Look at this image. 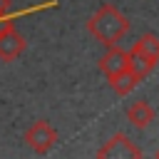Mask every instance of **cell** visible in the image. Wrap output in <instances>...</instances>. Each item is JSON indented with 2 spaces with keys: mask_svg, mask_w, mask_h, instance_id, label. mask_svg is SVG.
I'll list each match as a JSON object with an SVG mask.
<instances>
[{
  "mask_svg": "<svg viewBox=\"0 0 159 159\" xmlns=\"http://www.w3.org/2000/svg\"><path fill=\"white\" fill-rule=\"evenodd\" d=\"M25 144L35 152V154H47L55 144H57V132H55V127L50 124V122H45V119H37L35 124H30L27 129H25Z\"/></svg>",
  "mask_w": 159,
  "mask_h": 159,
  "instance_id": "7a4b0ae2",
  "label": "cell"
},
{
  "mask_svg": "<svg viewBox=\"0 0 159 159\" xmlns=\"http://www.w3.org/2000/svg\"><path fill=\"white\" fill-rule=\"evenodd\" d=\"M132 47H134V50H139L142 55H147V57H149L154 65L159 62V37H157L154 32H147V35H142V37H139V40H137Z\"/></svg>",
  "mask_w": 159,
  "mask_h": 159,
  "instance_id": "9c48e42d",
  "label": "cell"
},
{
  "mask_svg": "<svg viewBox=\"0 0 159 159\" xmlns=\"http://www.w3.org/2000/svg\"><path fill=\"white\" fill-rule=\"evenodd\" d=\"M127 65H129V52L122 50V47H117V45L107 47V52L99 57V70H102L104 77H112V75L127 70Z\"/></svg>",
  "mask_w": 159,
  "mask_h": 159,
  "instance_id": "5b68a950",
  "label": "cell"
},
{
  "mask_svg": "<svg viewBox=\"0 0 159 159\" xmlns=\"http://www.w3.org/2000/svg\"><path fill=\"white\" fill-rule=\"evenodd\" d=\"M97 159H142V152L127 134L117 132L97 149Z\"/></svg>",
  "mask_w": 159,
  "mask_h": 159,
  "instance_id": "3957f363",
  "label": "cell"
},
{
  "mask_svg": "<svg viewBox=\"0 0 159 159\" xmlns=\"http://www.w3.org/2000/svg\"><path fill=\"white\" fill-rule=\"evenodd\" d=\"M109 80V87L114 89V94H119V97H127L142 80L127 67V70H122V72H117V75H112V77H107Z\"/></svg>",
  "mask_w": 159,
  "mask_h": 159,
  "instance_id": "52a82bcc",
  "label": "cell"
},
{
  "mask_svg": "<svg viewBox=\"0 0 159 159\" xmlns=\"http://www.w3.org/2000/svg\"><path fill=\"white\" fill-rule=\"evenodd\" d=\"M127 119H129L132 127H137V129H147V127L154 122V107H152L149 102L139 99V102H134V104L127 107Z\"/></svg>",
  "mask_w": 159,
  "mask_h": 159,
  "instance_id": "8992f818",
  "label": "cell"
},
{
  "mask_svg": "<svg viewBox=\"0 0 159 159\" xmlns=\"http://www.w3.org/2000/svg\"><path fill=\"white\" fill-rule=\"evenodd\" d=\"M127 67H129L139 80H144V77L154 70V62H152L147 55H142L139 50H134V47H132V50H129V65H127Z\"/></svg>",
  "mask_w": 159,
  "mask_h": 159,
  "instance_id": "ba28073f",
  "label": "cell"
},
{
  "mask_svg": "<svg viewBox=\"0 0 159 159\" xmlns=\"http://www.w3.org/2000/svg\"><path fill=\"white\" fill-rule=\"evenodd\" d=\"M25 37L17 32V27H15V22H10V25H5L2 30H0V60H5V62H15L22 52H25Z\"/></svg>",
  "mask_w": 159,
  "mask_h": 159,
  "instance_id": "277c9868",
  "label": "cell"
},
{
  "mask_svg": "<svg viewBox=\"0 0 159 159\" xmlns=\"http://www.w3.org/2000/svg\"><path fill=\"white\" fill-rule=\"evenodd\" d=\"M154 159H159V149H157V152H154Z\"/></svg>",
  "mask_w": 159,
  "mask_h": 159,
  "instance_id": "8fae6325",
  "label": "cell"
},
{
  "mask_svg": "<svg viewBox=\"0 0 159 159\" xmlns=\"http://www.w3.org/2000/svg\"><path fill=\"white\" fill-rule=\"evenodd\" d=\"M87 32L104 47H112L129 32V20L124 12H119V7H114L112 2H104L87 20Z\"/></svg>",
  "mask_w": 159,
  "mask_h": 159,
  "instance_id": "6da1fadb",
  "label": "cell"
},
{
  "mask_svg": "<svg viewBox=\"0 0 159 159\" xmlns=\"http://www.w3.org/2000/svg\"><path fill=\"white\" fill-rule=\"evenodd\" d=\"M47 5H52V2H45V5L30 7V10H17V12H12V0H0V30H2L5 25L15 22L17 17H22V15H27V12H35V10H42V7H47Z\"/></svg>",
  "mask_w": 159,
  "mask_h": 159,
  "instance_id": "30bf717a",
  "label": "cell"
}]
</instances>
